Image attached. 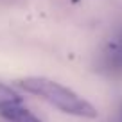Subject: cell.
I'll return each instance as SVG.
<instances>
[{
  "label": "cell",
  "instance_id": "1",
  "mask_svg": "<svg viewBox=\"0 0 122 122\" xmlns=\"http://www.w3.org/2000/svg\"><path fill=\"white\" fill-rule=\"evenodd\" d=\"M18 86L23 88L27 93L43 99L50 106L57 108L59 111L72 117H83V118H95L97 117V108L86 99L76 93L74 90L49 79V77H25L18 81Z\"/></svg>",
  "mask_w": 122,
  "mask_h": 122
},
{
  "label": "cell",
  "instance_id": "2",
  "mask_svg": "<svg viewBox=\"0 0 122 122\" xmlns=\"http://www.w3.org/2000/svg\"><path fill=\"white\" fill-rule=\"evenodd\" d=\"M0 115L9 122H41L32 111H29L27 108H23L22 104H15L0 110Z\"/></svg>",
  "mask_w": 122,
  "mask_h": 122
},
{
  "label": "cell",
  "instance_id": "3",
  "mask_svg": "<svg viewBox=\"0 0 122 122\" xmlns=\"http://www.w3.org/2000/svg\"><path fill=\"white\" fill-rule=\"evenodd\" d=\"M23 102V97L20 95L16 90H13L11 86L0 83V110L9 106H15V104H22Z\"/></svg>",
  "mask_w": 122,
  "mask_h": 122
}]
</instances>
